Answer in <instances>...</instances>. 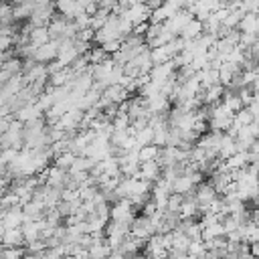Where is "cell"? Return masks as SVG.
Wrapping results in <instances>:
<instances>
[{
    "instance_id": "cell-2",
    "label": "cell",
    "mask_w": 259,
    "mask_h": 259,
    "mask_svg": "<svg viewBox=\"0 0 259 259\" xmlns=\"http://www.w3.org/2000/svg\"><path fill=\"white\" fill-rule=\"evenodd\" d=\"M51 18H53V4L34 6V10H32L30 16H28V24H30V26H47Z\"/></svg>"
},
{
    "instance_id": "cell-23",
    "label": "cell",
    "mask_w": 259,
    "mask_h": 259,
    "mask_svg": "<svg viewBox=\"0 0 259 259\" xmlns=\"http://www.w3.org/2000/svg\"><path fill=\"white\" fill-rule=\"evenodd\" d=\"M119 45H121V40L119 38H111V40H105V42H101L99 47L107 53V55H113L117 49H119Z\"/></svg>"
},
{
    "instance_id": "cell-15",
    "label": "cell",
    "mask_w": 259,
    "mask_h": 259,
    "mask_svg": "<svg viewBox=\"0 0 259 259\" xmlns=\"http://www.w3.org/2000/svg\"><path fill=\"white\" fill-rule=\"evenodd\" d=\"M148 49H150V47H148ZM168 59H170V53H168L166 45H160V47H152V49H150V61H152V65L164 63V61H168Z\"/></svg>"
},
{
    "instance_id": "cell-11",
    "label": "cell",
    "mask_w": 259,
    "mask_h": 259,
    "mask_svg": "<svg viewBox=\"0 0 259 259\" xmlns=\"http://www.w3.org/2000/svg\"><path fill=\"white\" fill-rule=\"evenodd\" d=\"M47 40H51V34H49V28L47 26H30V30H28V42L40 47Z\"/></svg>"
},
{
    "instance_id": "cell-6",
    "label": "cell",
    "mask_w": 259,
    "mask_h": 259,
    "mask_svg": "<svg viewBox=\"0 0 259 259\" xmlns=\"http://www.w3.org/2000/svg\"><path fill=\"white\" fill-rule=\"evenodd\" d=\"M176 69H174V65H172V61L168 59V61H164V63H158V65H152V69H150V79H156V81H164V79H168L172 73H174Z\"/></svg>"
},
{
    "instance_id": "cell-21",
    "label": "cell",
    "mask_w": 259,
    "mask_h": 259,
    "mask_svg": "<svg viewBox=\"0 0 259 259\" xmlns=\"http://www.w3.org/2000/svg\"><path fill=\"white\" fill-rule=\"evenodd\" d=\"M87 57H89V63H91V65H95V63L103 61V59H105V57H109V55H107V53L97 45V47H93V49H89V51H87Z\"/></svg>"
},
{
    "instance_id": "cell-17",
    "label": "cell",
    "mask_w": 259,
    "mask_h": 259,
    "mask_svg": "<svg viewBox=\"0 0 259 259\" xmlns=\"http://www.w3.org/2000/svg\"><path fill=\"white\" fill-rule=\"evenodd\" d=\"M152 136H154V130L146 123L144 127H140V130H136L134 132V140L140 144V146H146V144H152Z\"/></svg>"
},
{
    "instance_id": "cell-3",
    "label": "cell",
    "mask_w": 259,
    "mask_h": 259,
    "mask_svg": "<svg viewBox=\"0 0 259 259\" xmlns=\"http://www.w3.org/2000/svg\"><path fill=\"white\" fill-rule=\"evenodd\" d=\"M160 172H162V168H160V164H158V162H156V158H154V160L140 162V168H138L136 178H142V180L154 182L156 178H160Z\"/></svg>"
},
{
    "instance_id": "cell-5",
    "label": "cell",
    "mask_w": 259,
    "mask_h": 259,
    "mask_svg": "<svg viewBox=\"0 0 259 259\" xmlns=\"http://www.w3.org/2000/svg\"><path fill=\"white\" fill-rule=\"evenodd\" d=\"M223 93H225V85L223 83H212V85H208L200 91V99H202L204 105H212V103L221 101Z\"/></svg>"
},
{
    "instance_id": "cell-12",
    "label": "cell",
    "mask_w": 259,
    "mask_h": 259,
    "mask_svg": "<svg viewBox=\"0 0 259 259\" xmlns=\"http://www.w3.org/2000/svg\"><path fill=\"white\" fill-rule=\"evenodd\" d=\"M194 186H196V184L190 180V176L178 174V176L174 178V182H172V192H176V194H186V192L194 190Z\"/></svg>"
},
{
    "instance_id": "cell-22",
    "label": "cell",
    "mask_w": 259,
    "mask_h": 259,
    "mask_svg": "<svg viewBox=\"0 0 259 259\" xmlns=\"http://www.w3.org/2000/svg\"><path fill=\"white\" fill-rule=\"evenodd\" d=\"M257 42V32H239V45L241 47H251Z\"/></svg>"
},
{
    "instance_id": "cell-13",
    "label": "cell",
    "mask_w": 259,
    "mask_h": 259,
    "mask_svg": "<svg viewBox=\"0 0 259 259\" xmlns=\"http://www.w3.org/2000/svg\"><path fill=\"white\" fill-rule=\"evenodd\" d=\"M32 10H34V4H32L30 0H24V2L12 4V18H14V22H18V20H24V18H28Z\"/></svg>"
},
{
    "instance_id": "cell-7",
    "label": "cell",
    "mask_w": 259,
    "mask_h": 259,
    "mask_svg": "<svg viewBox=\"0 0 259 259\" xmlns=\"http://www.w3.org/2000/svg\"><path fill=\"white\" fill-rule=\"evenodd\" d=\"M42 115V111L34 105V101L32 103H22L16 111H14V117L18 119V121H30V119H34V117H40Z\"/></svg>"
},
{
    "instance_id": "cell-10",
    "label": "cell",
    "mask_w": 259,
    "mask_h": 259,
    "mask_svg": "<svg viewBox=\"0 0 259 259\" xmlns=\"http://www.w3.org/2000/svg\"><path fill=\"white\" fill-rule=\"evenodd\" d=\"M2 243H4V247H16V245H24V237H22L20 227L4 229V233H2Z\"/></svg>"
},
{
    "instance_id": "cell-24",
    "label": "cell",
    "mask_w": 259,
    "mask_h": 259,
    "mask_svg": "<svg viewBox=\"0 0 259 259\" xmlns=\"http://www.w3.org/2000/svg\"><path fill=\"white\" fill-rule=\"evenodd\" d=\"M73 22H75L77 30H81V28L89 26V14H85V12H79V14H75V16H73Z\"/></svg>"
},
{
    "instance_id": "cell-19",
    "label": "cell",
    "mask_w": 259,
    "mask_h": 259,
    "mask_svg": "<svg viewBox=\"0 0 259 259\" xmlns=\"http://www.w3.org/2000/svg\"><path fill=\"white\" fill-rule=\"evenodd\" d=\"M130 121H132V119H130L127 113H119V111H117V113L113 115V119H111V132H113V130H127Z\"/></svg>"
},
{
    "instance_id": "cell-14",
    "label": "cell",
    "mask_w": 259,
    "mask_h": 259,
    "mask_svg": "<svg viewBox=\"0 0 259 259\" xmlns=\"http://www.w3.org/2000/svg\"><path fill=\"white\" fill-rule=\"evenodd\" d=\"M200 32H202V22L192 16V18L182 26V30H180L178 34H180L182 38H188V40H190V38H196Z\"/></svg>"
},
{
    "instance_id": "cell-18",
    "label": "cell",
    "mask_w": 259,
    "mask_h": 259,
    "mask_svg": "<svg viewBox=\"0 0 259 259\" xmlns=\"http://www.w3.org/2000/svg\"><path fill=\"white\" fill-rule=\"evenodd\" d=\"M73 160H75V154L71 150H65V152H61V154H57L53 158V164L59 166V168H63V170H69V166L73 164Z\"/></svg>"
},
{
    "instance_id": "cell-4",
    "label": "cell",
    "mask_w": 259,
    "mask_h": 259,
    "mask_svg": "<svg viewBox=\"0 0 259 259\" xmlns=\"http://www.w3.org/2000/svg\"><path fill=\"white\" fill-rule=\"evenodd\" d=\"M144 105L150 113H166L170 107V99L162 93H156L152 97H144Z\"/></svg>"
},
{
    "instance_id": "cell-1",
    "label": "cell",
    "mask_w": 259,
    "mask_h": 259,
    "mask_svg": "<svg viewBox=\"0 0 259 259\" xmlns=\"http://www.w3.org/2000/svg\"><path fill=\"white\" fill-rule=\"evenodd\" d=\"M57 49H59V38H51V40H47L45 45L36 47V51H34V55H32V61L47 65L49 61L57 59Z\"/></svg>"
},
{
    "instance_id": "cell-9",
    "label": "cell",
    "mask_w": 259,
    "mask_h": 259,
    "mask_svg": "<svg viewBox=\"0 0 259 259\" xmlns=\"http://www.w3.org/2000/svg\"><path fill=\"white\" fill-rule=\"evenodd\" d=\"M225 164L229 170H237V168H245L249 164V154L247 150H237L233 152L229 158H225Z\"/></svg>"
},
{
    "instance_id": "cell-20",
    "label": "cell",
    "mask_w": 259,
    "mask_h": 259,
    "mask_svg": "<svg viewBox=\"0 0 259 259\" xmlns=\"http://www.w3.org/2000/svg\"><path fill=\"white\" fill-rule=\"evenodd\" d=\"M10 22H14L12 4L10 2H0V24H10Z\"/></svg>"
},
{
    "instance_id": "cell-25",
    "label": "cell",
    "mask_w": 259,
    "mask_h": 259,
    "mask_svg": "<svg viewBox=\"0 0 259 259\" xmlns=\"http://www.w3.org/2000/svg\"><path fill=\"white\" fill-rule=\"evenodd\" d=\"M146 30H148V20H146V22H138V24H134V28H132V34L144 36V34H146Z\"/></svg>"
},
{
    "instance_id": "cell-16",
    "label": "cell",
    "mask_w": 259,
    "mask_h": 259,
    "mask_svg": "<svg viewBox=\"0 0 259 259\" xmlns=\"http://www.w3.org/2000/svg\"><path fill=\"white\" fill-rule=\"evenodd\" d=\"M158 152H160V146H156V144H146V146H140V150H138V160H140V162L154 160V158L158 156Z\"/></svg>"
},
{
    "instance_id": "cell-8",
    "label": "cell",
    "mask_w": 259,
    "mask_h": 259,
    "mask_svg": "<svg viewBox=\"0 0 259 259\" xmlns=\"http://www.w3.org/2000/svg\"><path fill=\"white\" fill-rule=\"evenodd\" d=\"M257 28H259V20L255 12H245L237 22L239 32H257Z\"/></svg>"
}]
</instances>
